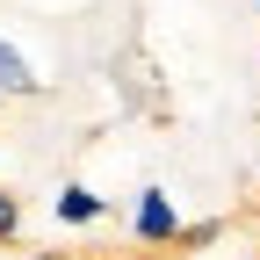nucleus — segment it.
<instances>
[{
  "instance_id": "obj_1",
  "label": "nucleus",
  "mask_w": 260,
  "mask_h": 260,
  "mask_svg": "<svg viewBox=\"0 0 260 260\" xmlns=\"http://www.w3.org/2000/svg\"><path fill=\"white\" fill-rule=\"evenodd\" d=\"M130 232H138V246H181V210L167 203V188H145V195H138Z\"/></svg>"
},
{
  "instance_id": "obj_2",
  "label": "nucleus",
  "mask_w": 260,
  "mask_h": 260,
  "mask_svg": "<svg viewBox=\"0 0 260 260\" xmlns=\"http://www.w3.org/2000/svg\"><path fill=\"white\" fill-rule=\"evenodd\" d=\"M51 210H58V224H94L109 203H102L94 188H80V181H73V188H58V195H51Z\"/></svg>"
},
{
  "instance_id": "obj_3",
  "label": "nucleus",
  "mask_w": 260,
  "mask_h": 260,
  "mask_svg": "<svg viewBox=\"0 0 260 260\" xmlns=\"http://www.w3.org/2000/svg\"><path fill=\"white\" fill-rule=\"evenodd\" d=\"M0 94H44V80L29 73V58H22L8 37H0Z\"/></svg>"
},
{
  "instance_id": "obj_4",
  "label": "nucleus",
  "mask_w": 260,
  "mask_h": 260,
  "mask_svg": "<svg viewBox=\"0 0 260 260\" xmlns=\"http://www.w3.org/2000/svg\"><path fill=\"white\" fill-rule=\"evenodd\" d=\"M22 232V195H8V188H0V246H8Z\"/></svg>"
}]
</instances>
